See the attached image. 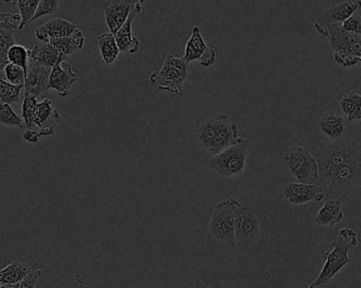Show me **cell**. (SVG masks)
I'll use <instances>...</instances> for the list:
<instances>
[{
  "label": "cell",
  "mask_w": 361,
  "mask_h": 288,
  "mask_svg": "<svg viewBox=\"0 0 361 288\" xmlns=\"http://www.w3.org/2000/svg\"><path fill=\"white\" fill-rule=\"evenodd\" d=\"M142 8H143V6H137L131 12L130 16L125 21L124 25L114 34L118 49L127 54H135L139 51L140 46H141L139 38L135 37L133 34V23L135 16L142 12Z\"/></svg>",
  "instance_id": "cell-16"
},
{
  "label": "cell",
  "mask_w": 361,
  "mask_h": 288,
  "mask_svg": "<svg viewBox=\"0 0 361 288\" xmlns=\"http://www.w3.org/2000/svg\"><path fill=\"white\" fill-rule=\"evenodd\" d=\"M341 108L343 115L349 122L361 120V94L356 90L345 93L341 99Z\"/></svg>",
  "instance_id": "cell-25"
},
{
  "label": "cell",
  "mask_w": 361,
  "mask_h": 288,
  "mask_svg": "<svg viewBox=\"0 0 361 288\" xmlns=\"http://www.w3.org/2000/svg\"><path fill=\"white\" fill-rule=\"evenodd\" d=\"M42 276V268L33 270L23 282L13 285V288H37L38 282Z\"/></svg>",
  "instance_id": "cell-33"
},
{
  "label": "cell",
  "mask_w": 361,
  "mask_h": 288,
  "mask_svg": "<svg viewBox=\"0 0 361 288\" xmlns=\"http://www.w3.org/2000/svg\"><path fill=\"white\" fill-rule=\"evenodd\" d=\"M209 46L206 44L203 35L201 33V27L199 25H193L191 29L190 37L187 40L185 46L184 56L183 59L187 63H192L195 61H199L202 55Z\"/></svg>",
  "instance_id": "cell-20"
},
{
  "label": "cell",
  "mask_w": 361,
  "mask_h": 288,
  "mask_svg": "<svg viewBox=\"0 0 361 288\" xmlns=\"http://www.w3.org/2000/svg\"><path fill=\"white\" fill-rule=\"evenodd\" d=\"M216 50L212 48H208L207 50L205 51V53L202 55L201 58L197 61H199L200 65H201L202 67H212V65L216 63Z\"/></svg>",
  "instance_id": "cell-36"
},
{
  "label": "cell",
  "mask_w": 361,
  "mask_h": 288,
  "mask_svg": "<svg viewBox=\"0 0 361 288\" xmlns=\"http://www.w3.org/2000/svg\"><path fill=\"white\" fill-rule=\"evenodd\" d=\"M146 0H106L104 2L105 21L112 34L116 33L125 21L130 16L131 12L137 6H143Z\"/></svg>",
  "instance_id": "cell-10"
},
{
  "label": "cell",
  "mask_w": 361,
  "mask_h": 288,
  "mask_svg": "<svg viewBox=\"0 0 361 288\" xmlns=\"http://www.w3.org/2000/svg\"><path fill=\"white\" fill-rule=\"evenodd\" d=\"M4 77L11 82L12 84L16 86H25V70L19 65H13L8 63L6 67L4 68Z\"/></svg>",
  "instance_id": "cell-31"
},
{
  "label": "cell",
  "mask_w": 361,
  "mask_h": 288,
  "mask_svg": "<svg viewBox=\"0 0 361 288\" xmlns=\"http://www.w3.org/2000/svg\"><path fill=\"white\" fill-rule=\"evenodd\" d=\"M319 128L331 141L343 139L347 132L345 116L341 112L329 110L320 118Z\"/></svg>",
  "instance_id": "cell-17"
},
{
  "label": "cell",
  "mask_w": 361,
  "mask_h": 288,
  "mask_svg": "<svg viewBox=\"0 0 361 288\" xmlns=\"http://www.w3.org/2000/svg\"><path fill=\"white\" fill-rule=\"evenodd\" d=\"M59 0H40L39 6H38L33 18L31 19V23L40 17L46 16V15L54 14L59 11Z\"/></svg>",
  "instance_id": "cell-32"
},
{
  "label": "cell",
  "mask_w": 361,
  "mask_h": 288,
  "mask_svg": "<svg viewBox=\"0 0 361 288\" xmlns=\"http://www.w3.org/2000/svg\"><path fill=\"white\" fill-rule=\"evenodd\" d=\"M260 237V223L255 211L248 205L240 203L235 213V249L239 251L252 246Z\"/></svg>",
  "instance_id": "cell-8"
},
{
  "label": "cell",
  "mask_w": 361,
  "mask_h": 288,
  "mask_svg": "<svg viewBox=\"0 0 361 288\" xmlns=\"http://www.w3.org/2000/svg\"><path fill=\"white\" fill-rule=\"evenodd\" d=\"M197 142L212 156L242 141L237 124L226 113L218 112L197 130Z\"/></svg>",
  "instance_id": "cell-2"
},
{
  "label": "cell",
  "mask_w": 361,
  "mask_h": 288,
  "mask_svg": "<svg viewBox=\"0 0 361 288\" xmlns=\"http://www.w3.org/2000/svg\"><path fill=\"white\" fill-rule=\"evenodd\" d=\"M282 160L299 183L317 184L319 179L317 161L309 150L302 146L286 148Z\"/></svg>",
  "instance_id": "cell-7"
},
{
  "label": "cell",
  "mask_w": 361,
  "mask_h": 288,
  "mask_svg": "<svg viewBox=\"0 0 361 288\" xmlns=\"http://www.w3.org/2000/svg\"><path fill=\"white\" fill-rule=\"evenodd\" d=\"M188 75V63L175 55L169 54L159 71L152 72L149 82L154 88L176 95H183L182 87Z\"/></svg>",
  "instance_id": "cell-4"
},
{
  "label": "cell",
  "mask_w": 361,
  "mask_h": 288,
  "mask_svg": "<svg viewBox=\"0 0 361 288\" xmlns=\"http://www.w3.org/2000/svg\"><path fill=\"white\" fill-rule=\"evenodd\" d=\"M33 272L29 264L13 261L6 268L0 270V283L15 285L23 282Z\"/></svg>",
  "instance_id": "cell-23"
},
{
  "label": "cell",
  "mask_w": 361,
  "mask_h": 288,
  "mask_svg": "<svg viewBox=\"0 0 361 288\" xmlns=\"http://www.w3.org/2000/svg\"><path fill=\"white\" fill-rule=\"evenodd\" d=\"M76 80L78 75L74 72L71 63L66 61H59L51 69L49 90H54L59 96H68Z\"/></svg>",
  "instance_id": "cell-14"
},
{
  "label": "cell",
  "mask_w": 361,
  "mask_h": 288,
  "mask_svg": "<svg viewBox=\"0 0 361 288\" xmlns=\"http://www.w3.org/2000/svg\"><path fill=\"white\" fill-rule=\"evenodd\" d=\"M314 156L326 196L339 199L361 185V137L320 142Z\"/></svg>",
  "instance_id": "cell-1"
},
{
  "label": "cell",
  "mask_w": 361,
  "mask_h": 288,
  "mask_svg": "<svg viewBox=\"0 0 361 288\" xmlns=\"http://www.w3.org/2000/svg\"><path fill=\"white\" fill-rule=\"evenodd\" d=\"M248 139L243 137L235 145L229 146L226 149L210 156L207 161L208 167L221 177H231L244 173L247 161Z\"/></svg>",
  "instance_id": "cell-5"
},
{
  "label": "cell",
  "mask_w": 361,
  "mask_h": 288,
  "mask_svg": "<svg viewBox=\"0 0 361 288\" xmlns=\"http://www.w3.org/2000/svg\"><path fill=\"white\" fill-rule=\"evenodd\" d=\"M19 14L18 0H0V18Z\"/></svg>",
  "instance_id": "cell-34"
},
{
  "label": "cell",
  "mask_w": 361,
  "mask_h": 288,
  "mask_svg": "<svg viewBox=\"0 0 361 288\" xmlns=\"http://www.w3.org/2000/svg\"><path fill=\"white\" fill-rule=\"evenodd\" d=\"M40 137H49V135L54 134V127H44V128L38 130Z\"/></svg>",
  "instance_id": "cell-39"
},
{
  "label": "cell",
  "mask_w": 361,
  "mask_h": 288,
  "mask_svg": "<svg viewBox=\"0 0 361 288\" xmlns=\"http://www.w3.org/2000/svg\"><path fill=\"white\" fill-rule=\"evenodd\" d=\"M23 89V86H16L8 82L4 77V69H0V101L2 103L12 105L18 101Z\"/></svg>",
  "instance_id": "cell-26"
},
{
  "label": "cell",
  "mask_w": 361,
  "mask_h": 288,
  "mask_svg": "<svg viewBox=\"0 0 361 288\" xmlns=\"http://www.w3.org/2000/svg\"><path fill=\"white\" fill-rule=\"evenodd\" d=\"M59 120H61V114L53 108L51 99H44L37 104L35 114L33 116L34 127H37L38 129L52 127V125L56 124Z\"/></svg>",
  "instance_id": "cell-22"
},
{
  "label": "cell",
  "mask_w": 361,
  "mask_h": 288,
  "mask_svg": "<svg viewBox=\"0 0 361 288\" xmlns=\"http://www.w3.org/2000/svg\"><path fill=\"white\" fill-rule=\"evenodd\" d=\"M23 137L25 141L29 142V143H37L38 139L42 137H40L38 131L33 130V129H27L23 132Z\"/></svg>",
  "instance_id": "cell-38"
},
{
  "label": "cell",
  "mask_w": 361,
  "mask_h": 288,
  "mask_svg": "<svg viewBox=\"0 0 361 288\" xmlns=\"http://www.w3.org/2000/svg\"><path fill=\"white\" fill-rule=\"evenodd\" d=\"M0 124L8 127L25 128L23 118L17 115L16 112H14L8 104L2 103L1 101H0Z\"/></svg>",
  "instance_id": "cell-28"
},
{
  "label": "cell",
  "mask_w": 361,
  "mask_h": 288,
  "mask_svg": "<svg viewBox=\"0 0 361 288\" xmlns=\"http://www.w3.org/2000/svg\"><path fill=\"white\" fill-rule=\"evenodd\" d=\"M326 36L334 51V61L341 68H353L361 63V35L345 31L341 25H315Z\"/></svg>",
  "instance_id": "cell-3"
},
{
  "label": "cell",
  "mask_w": 361,
  "mask_h": 288,
  "mask_svg": "<svg viewBox=\"0 0 361 288\" xmlns=\"http://www.w3.org/2000/svg\"><path fill=\"white\" fill-rule=\"evenodd\" d=\"M239 201L228 199L219 203L209 220V232L212 236L219 242L235 249V223Z\"/></svg>",
  "instance_id": "cell-6"
},
{
  "label": "cell",
  "mask_w": 361,
  "mask_h": 288,
  "mask_svg": "<svg viewBox=\"0 0 361 288\" xmlns=\"http://www.w3.org/2000/svg\"><path fill=\"white\" fill-rule=\"evenodd\" d=\"M29 58L40 65L47 67H54L59 61H65L61 58L56 49L49 42H40L29 50Z\"/></svg>",
  "instance_id": "cell-21"
},
{
  "label": "cell",
  "mask_w": 361,
  "mask_h": 288,
  "mask_svg": "<svg viewBox=\"0 0 361 288\" xmlns=\"http://www.w3.org/2000/svg\"><path fill=\"white\" fill-rule=\"evenodd\" d=\"M339 236L347 241L351 246H356L358 244V234L351 228H343L339 232Z\"/></svg>",
  "instance_id": "cell-37"
},
{
  "label": "cell",
  "mask_w": 361,
  "mask_h": 288,
  "mask_svg": "<svg viewBox=\"0 0 361 288\" xmlns=\"http://www.w3.org/2000/svg\"><path fill=\"white\" fill-rule=\"evenodd\" d=\"M97 46L104 63L107 65H114L121 52L114 34L111 32L99 34L97 36Z\"/></svg>",
  "instance_id": "cell-24"
},
{
  "label": "cell",
  "mask_w": 361,
  "mask_h": 288,
  "mask_svg": "<svg viewBox=\"0 0 361 288\" xmlns=\"http://www.w3.org/2000/svg\"></svg>",
  "instance_id": "cell-41"
},
{
  "label": "cell",
  "mask_w": 361,
  "mask_h": 288,
  "mask_svg": "<svg viewBox=\"0 0 361 288\" xmlns=\"http://www.w3.org/2000/svg\"><path fill=\"white\" fill-rule=\"evenodd\" d=\"M51 69L52 68L40 65V63L29 59L25 86H23L25 92L34 95L37 99L44 96L49 91Z\"/></svg>",
  "instance_id": "cell-11"
},
{
  "label": "cell",
  "mask_w": 361,
  "mask_h": 288,
  "mask_svg": "<svg viewBox=\"0 0 361 288\" xmlns=\"http://www.w3.org/2000/svg\"><path fill=\"white\" fill-rule=\"evenodd\" d=\"M0 285H1V283H0Z\"/></svg>",
  "instance_id": "cell-40"
},
{
  "label": "cell",
  "mask_w": 361,
  "mask_h": 288,
  "mask_svg": "<svg viewBox=\"0 0 361 288\" xmlns=\"http://www.w3.org/2000/svg\"><path fill=\"white\" fill-rule=\"evenodd\" d=\"M39 2L40 0H18V11L21 18L18 30H23L30 25L31 19L37 11Z\"/></svg>",
  "instance_id": "cell-27"
},
{
  "label": "cell",
  "mask_w": 361,
  "mask_h": 288,
  "mask_svg": "<svg viewBox=\"0 0 361 288\" xmlns=\"http://www.w3.org/2000/svg\"><path fill=\"white\" fill-rule=\"evenodd\" d=\"M78 29L73 23L67 19L54 18L36 27L35 36L39 42H48L55 38L68 37Z\"/></svg>",
  "instance_id": "cell-15"
},
{
  "label": "cell",
  "mask_w": 361,
  "mask_h": 288,
  "mask_svg": "<svg viewBox=\"0 0 361 288\" xmlns=\"http://www.w3.org/2000/svg\"><path fill=\"white\" fill-rule=\"evenodd\" d=\"M361 10V0H345L337 2L331 6L328 10L324 11L317 20L315 25L326 27V25H343L352 15Z\"/></svg>",
  "instance_id": "cell-13"
},
{
  "label": "cell",
  "mask_w": 361,
  "mask_h": 288,
  "mask_svg": "<svg viewBox=\"0 0 361 288\" xmlns=\"http://www.w3.org/2000/svg\"><path fill=\"white\" fill-rule=\"evenodd\" d=\"M341 27L345 30V31L352 32V33L358 34L361 35V15L360 13H355L352 15L347 21L341 25Z\"/></svg>",
  "instance_id": "cell-35"
},
{
  "label": "cell",
  "mask_w": 361,
  "mask_h": 288,
  "mask_svg": "<svg viewBox=\"0 0 361 288\" xmlns=\"http://www.w3.org/2000/svg\"><path fill=\"white\" fill-rule=\"evenodd\" d=\"M283 196L290 204L303 205L307 203L320 202L326 198V194L317 184H305L290 182L283 187Z\"/></svg>",
  "instance_id": "cell-12"
},
{
  "label": "cell",
  "mask_w": 361,
  "mask_h": 288,
  "mask_svg": "<svg viewBox=\"0 0 361 288\" xmlns=\"http://www.w3.org/2000/svg\"><path fill=\"white\" fill-rule=\"evenodd\" d=\"M37 104V97L30 94V93L25 92L23 103V115H21V118H23V122H25V129H33V116L35 114Z\"/></svg>",
  "instance_id": "cell-29"
},
{
  "label": "cell",
  "mask_w": 361,
  "mask_h": 288,
  "mask_svg": "<svg viewBox=\"0 0 361 288\" xmlns=\"http://www.w3.org/2000/svg\"><path fill=\"white\" fill-rule=\"evenodd\" d=\"M345 218L341 199H329L315 215V222L320 226H334Z\"/></svg>",
  "instance_id": "cell-18"
},
{
  "label": "cell",
  "mask_w": 361,
  "mask_h": 288,
  "mask_svg": "<svg viewBox=\"0 0 361 288\" xmlns=\"http://www.w3.org/2000/svg\"><path fill=\"white\" fill-rule=\"evenodd\" d=\"M56 49L59 56L63 61H66L67 56L78 50H82L85 46L84 33L80 29L76 30L72 35L68 37L55 38V39L49 40Z\"/></svg>",
  "instance_id": "cell-19"
},
{
  "label": "cell",
  "mask_w": 361,
  "mask_h": 288,
  "mask_svg": "<svg viewBox=\"0 0 361 288\" xmlns=\"http://www.w3.org/2000/svg\"><path fill=\"white\" fill-rule=\"evenodd\" d=\"M29 51L21 46V44H13L8 52V63L13 65H19L25 70V73L27 71V63H29Z\"/></svg>",
  "instance_id": "cell-30"
},
{
  "label": "cell",
  "mask_w": 361,
  "mask_h": 288,
  "mask_svg": "<svg viewBox=\"0 0 361 288\" xmlns=\"http://www.w3.org/2000/svg\"><path fill=\"white\" fill-rule=\"evenodd\" d=\"M332 246V251H326L324 255L326 262L320 270L319 276L307 288H318L328 284L351 261L349 257L351 245L347 241L339 238L338 240L333 241Z\"/></svg>",
  "instance_id": "cell-9"
}]
</instances>
